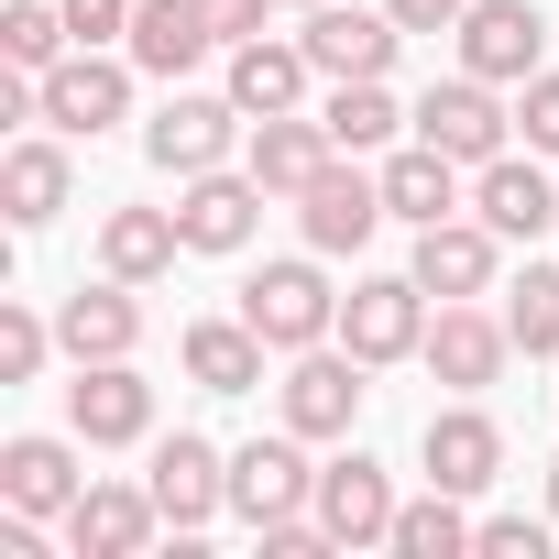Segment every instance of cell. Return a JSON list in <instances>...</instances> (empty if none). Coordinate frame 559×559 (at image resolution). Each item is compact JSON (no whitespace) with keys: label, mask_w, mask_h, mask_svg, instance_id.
I'll use <instances>...</instances> for the list:
<instances>
[{"label":"cell","mask_w":559,"mask_h":559,"mask_svg":"<svg viewBox=\"0 0 559 559\" xmlns=\"http://www.w3.org/2000/svg\"><path fill=\"white\" fill-rule=\"evenodd\" d=\"M384 219H395V209H384V165H362V154H330V165L297 187V230H308V252H362Z\"/></svg>","instance_id":"obj_1"},{"label":"cell","mask_w":559,"mask_h":559,"mask_svg":"<svg viewBox=\"0 0 559 559\" xmlns=\"http://www.w3.org/2000/svg\"><path fill=\"white\" fill-rule=\"evenodd\" d=\"M362 373H373V362H362L352 341H341V352H330V341H319V352H286V384H274V406H286L297 439H352V417H362V395H373Z\"/></svg>","instance_id":"obj_2"},{"label":"cell","mask_w":559,"mask_h":559,"mask_svg":"<svg viewBox=\"0 0 559 559\" xmlns=\"http://www.w3.org/2000/svg\"><path fill=\"white\" fill-rule=\"evenodd\" d=\"M319 504V472H308V439L297 428H274V439H241L230 450V515L263 537V526H286Z\"/></svg>","instance_id":"obj_3"},{"label":"cell","mask_w":559,"mask_h":559,"mask_svg":"<svg viewBox=\"0 0 559 559\" xmlns=\"http://www.w3.org/2000/svg\"><path fill=\"white\" fill-rule=\"evenodd\" d=\"M241 319H252L274 352H319V341L341 330V297H330V274L297 252V263H263L252 286H241Z\"/></svg>","instance_id":"obj_4"},{"label":"cell","mask_w":559,"mask_h":559,"mask_svg":"<svg viewBox=\"0 0 559 559\" xmlns=\"http://www.w3.org/2000/svg\"><path fill=\"white\" fill-rule=\"evenodd\" d=\"M341 341L384 373V362H417L428 352V286L417 274H362V286L341 297Z\"/></svg>","instance_id":"obj_5"},{"label":"cell","mask_w":559,"mask_h":559,"mask_svg":"<svg viewBox=\"0 0 559 559\" xmlns=\"http://www.w3.org/2000/svg\"><path fill=\"white\" fill-rule=\"evenodd\" d=\"M45 121L78 143H99L110 121H132V56H110V45H78V56H56L45 67Z\"/></svg>","instance_id":"obj_6"},{"label":"cell","mask_w":559,"mask_h":559,"mask_svg":"<svg viewBox=\"0 0 559 559\" xmlns=\"http://www.w3.org/2000/svg\"><path fill=\"white\" fill-rule=\"evenodd\" d=\"M417 143H439V154H461V165H493L504 143H515V110L493 99V78H439L428 99H417Z\"/></svg>","instance_id":"obj_7"},{"label":"cell","mask_w":559,"mask_h":559,"mask_svg":"<svg viewBox=\"0 0 559 559\" xmlns=\"http://www.w3.org/2000/svg\"><path fill=\"white\" fill-rule=\"evenodd\" d=\"M308 515L330 526V548H384L395 537V472L373 450H341V461H319V504Z\"/></svg>","instance_id":"obj_8"},{"label":"cell","mask_w":559,"mask_h":559,"mask_svg":"<svg viewBox=\"0 0 559 559\" xmlns=\"http://www.w3.org/2000/svg\"><path fill=\"white\" fill-rule=\"evenodd\" d=\"M406 274H417V286H428L439 308H450V297H493V274H504V230H493L483 209H461V219H428Z\"/></svg>","instance_id":"obj_9"},{"label":"cell","mask_w":559,"mask_h":559,"mask_svg":"<svg viewBox=\"0 0 559 559\" xmlns=\"http://www.w3.org/2000/svg\"><path fill=\"white\" fill-rule=\"evenodd\" d=\"M461 67L493 78V88H526L548 67V12L537 0H472L461 12Z\"/></svg>","instance_id":"obj_10"},{"label":"cell","mask_w":559,"mask_h":559,"mask_svg":"<svg viewBox=\"0 0 559 559\" xmlns=\"http://www.w3.org/2000/svg\"><path fill=\"white\" fill-rule=\"evenodd\" d=\"M297 45H308V67L341 88V78H384V67H395V45H406V23L384 12V0H373V12H362V0H319Z\"/></svg>","instance_id":"obj_11"},{"label":"cell","mask_w":559,"mask_h":559,"mask_svg":"<svg viewBox=\"0 0 559 559\" xmlns=\"http://www.w3.org/2000/svg\"><path fill=\"white\" fill-rule=\"evenodd\" d=\"M417 362H428V373H439L450 395H483V384H493V373L515 362V330H504V319H493L483 297H450V308L428 319V352H417Z\"/></svg>","instance_id":"obj_12"},{"label":"cell","mask_w":559,"mask_h":559,"mask_svg":"<svg viewBox=\"0 0 559 559\" xmlns=\"http://www.w3.org/2000/svg\"><path fill=\"white\" fill-rule=\"evenodd\" d=\"M230 132H241V99H230V88H219V99L176 88V99L143 121V154H154L165 176H209V165H230Z\"/></svg>","instance_id":"obj_13"},{"label":"cell","mask_w":559,"mask_h":559,"mask_svg":"<svg viewBox=\"0 0 559 559\" xmlns=\"http://www.w3.org/2000/svg\"><path fill=\"white\" fill-rule=\"evenodd\" d=\"M176 230H187V252H241L252 230H263V176L241 165H209V176H176Z\"/></svg>","instance_id":"obj_14"},{"label":"cell","mask_w":559,"mask_h":559,"mask_svg":"<svg viewBox=\"0 0 559 559\" xmlns=\"http://www.w3.org/2000/svg\"><path fill=\"white\" fill-rule=\"evenodd\" d=\"M67 428H78L88 450H132V439H154V384H143L132 362H78Z\"/></svg>","instance_id":"obj_15"},{"label":"cell","mask_w":559,"mask_h":559,"mask_svg":"<svg viewBox=\"0 0 559 559\" xmlns=\"http://www.w3.org/2000/svg\"><path fill=\"white\" fill-rule=\"evenodd\" d=\"M143 483H154L165 526H176V537H198V526L230 504V450H209L198 428H176V439H154V472H143Z\"/></svg>","instance_id":"obj_16"},{"label":"cell","mask_w":559,"mask_h":559,"mask_svg":"<svg viewBox=\"0 0 559 559\" xmlns=\"http://www.w3.org/2000/svg\"><path fill=\"white\" fill-rule=\"evenodd\" d=\"M154 526H165L154 483H88V493L67 504V548H78V559H143Z\"/></svg>","instance_id":"obj_17"},{"label":"cell","mask_w":559,"mask_h":559,"mask_svg":"<svg viewBox=\"0 0 559 559\" xmlns=\"http://www.w3.org/2000/svg\"><path fill=\"white\" fill-rule=\"evenodd\" d=\"M56 341H67V362H132L143 352V286H121V274L78 286L56 308Z\"/></svg>","instance_id":"obj_18"},{"label":"cell","mask_w":559,"mask_h":559,"mask_svg":"<svg viewBox=\"0 0 559 559\" xmlns=\"http://www.w3.org/2000/svg\"><path fill=\"white\" fill-rule=\"evenodd\" d=\"M417 461H428V483H439V493H483V483L504 472V428H493L472 395H461V406H428Z\"/></svg>","instance_id":"obj_19"},{"label":"cell","mask_w":559,"mask_h":559,"mask_svg":"<svg viewBox=\"0 0 559 559\" xmlns=\"http://www.w3.org/2000/svg\"><path fill=\"white\" fill-rule=\"evenodd\" d=\"M472 209L504 241H537V230H559V176L537 154H493V165H472Z\"/></svg>","instance_id":"obj_20"},{"label":"cell","mask_w":559,"mask_h":559,"mask_svg":"<svg viewBox=\"0 0 559 559\" xmlns=\"http://www.w3.org/2000/svg\"><path fill=\"white\" fill-rule=\"evenodd\" d=\"M308 45L286 34V45H274V34H252V45H230V99H241V121H274V110H308Z\"/></svg>","instance_id":"obj_21"},{"label":"cell","mask_w":559,"mask_h":559,"mask_svg":"<svg viewBox=\"0 0 559 559\" xmlns=\"http://www.w3.org/2000/svg\"><path fill=\"white\" fill-rule=\"evenodd\" d=\"M78 493H88V472H78L67 439H12L0 450V504L12 515H67Z\"/></svg>","instance_id":"obj_22"},{"label":"cell","mask_w":559,"mask_h":559,"mask_svg":"<svg viewBox=\"0 0 559 559\" xmlns=\"http://www.w3.org/2000/svg\"><path fill=\"white\" fill-rule=\"evenodd\" d=\"M209 45H219V23L198 12V0H143V12H132V45H121V56H132L143 78H165V88H176V78L209 56Z\"/></svg>","instance_id":"obj_23"},{"label":"cell","mask_w":559,"mask_h":559,"mask_svg":"<svg viewBox=\"0 0 559 559\" xmlns=\"http://www.w3.org/2000/svg\"><path fill=\"white\" fill-rule=\"evenodd\" d=\"M341 143H330V121H308V110H274V121H252V176H263V198H297L319 165H330Z\"/></svg>","instance_id":"obj_24"},{"label":"cell","mask_w":559,"mask_h":559,"mask_svg":"<svg viewBox=\"0 0 559 559\" xmlns=\"http://www.w3.org/2000/svg\"><path fill=\"white\" fill-rule=\"evenodd\" d=\"M67 198H78L67 143H12V154H0V219H12V230H45Z\"/></svg>","instance_id":"obj_25"},{"label":"cell","mask_w":559,"mask_h":559,"mask_svg":"<svg viewBox=\"0 0 559 559\" xmlns=\"http://www.w3.org/2000/svg\"><path fill=\"white\" fill-rule=\"evenodd\" d=\"M176 252H187L176 209H110V219H99V274H121V286H154V274H176Z\"/></svg>","instance_id":"obj_26"},{"label":"cell","mask_w":559,"mask_h":559,"mask_svg":"<svg viewBox=\"0 0 559 559\" xmlns=\"http://www.w3.org/2000/svg\"><path fill=\"white\" fill-rule=\"evenodd\" d=\"M384 209H395L406 230H428V219H461V154H439V143H406V154H384Z\"/></svg>","instance_id":"obj_27"},{"label":"cell","mask_w":559,"mask_h":559,"mask_svg":"<svg viewBox=\"0 0 559 559\" xmlns=\"http://www.w3.org/2000/svg\"><path fill=\"white\" fill-rule=\"evenodd\" d=\"M263 352H274V341H263L252 319H198V330H187V384H198V395H252V384H263Z\"/></svg>","instance_id":"obj_28"},{"label":"cell","mask_w":559,"mask_h":559,"mask_svg":"<svg viewBox=\"0 0 559 559\" xmlns=\"http://www.w3.org/2000/svg\"><path fill=\"white\" fill-rule=\"evenodd\" d=\"M319 121H330V143H341V154H384V143H395L417 110H395V88H384V78H341Z\"/></svg>","instance_id":"obj_29"},{"label":"cell","mask_w":559,"mask_h":559,"mask_svg":"<svg viewBox=\"0 0 559 559\" xmlns=\"http://www.w3.org/2000/svg\"><path fill=\"white\" fill-rule=\"evenodd\" d=\"M461 504H472V493H439V483H428L417 504H395V537H384V548H395V559H461V548L483 537Z\"/></svg>","instance_id":"obj_30"},{"label":"cell","mask_w":559,"mask_h":559,"mask_svg":"<svg viewBox=\"0 0 559 559\" xmlns=\"http://www.w3.org/2000/svg\"><path fill=\"white\" fill-rule=\"evenodd\" d=\"M504 330H515V352H526V362H548V352H559V263H526L515 286H504Z\"/></svg>","instance_id":"obj_31"},{"label":"cell","mask_w":559,"mask_h":559,"mask_svg":"<svg viewBox=\"0 0 559 559\" xmlns=\"http://www.w3.org/2000/svg\"><path fill=\"white\" fill-rule=\"evenodd\" d=\"M0 56L12 67H56V56H78V34H67V0H12V12H0Z\"/></svg>","instance_id":"obj_32"},{"label":"cell","mask_w":559,"mask_h":559,"mask_svg":"<svg viewBox=\"0 0 559 559\" xmlns=\"http://www.w3.org/2000/svg\"><path fill=\"white\" fill-rule=\"evenodd\" d=\"M56 352H67V341H56V319H34L23 297H0V384H34Z\"/></svg>","instance_id":"obj_33"},{"label":"cell","mask_w":559,"mask_h":559,"mask_svg":"<svg viewBox=\"0 0 559 559\" xmlns=\"http://www.w3.org/2000/svg\"><path fill=\"white\" fill-rule=\"evenodd\" d=\"M515 132H526V154H559V67H537L515 88Z\"/></svg>","instance_id":"obj_34"},{"label":"cell","mask_w":559,"mask_h":559,"mask_svg":"<svg viewBox=\"0 0 559 559\" xmlns=\"http://www.w3.org/2000/svg\"><path fill=\"white\" fill-rule=\"evenodd\" d=\"M132 12L143 0H67V34L78 45H132Z\"/></svg>","instance_id":"obj_35"},{"label":"cell","mask_w":559,"mask_h":559,"mask_svg":"<svg viewBox=\"0 0 559 559\" xmlns=\"http://www.w3.org/2000/svg\"><path fill=\"white\" fill-rule=\"evenodd\" d=\"M472 548H483V559H548V526H537V515H483Z\"/></svg>","instance_id":"obj_36"},{"label":"cell","mask_w":559,"mask_h":559,"mask_svg":"<svg viewBox=\"0 0 559 559\" xmlns=\"http://www.w3.org/2000/svg\"><path fill=\"white\" fill-rule=\"evenodd\" d=\"M384 12H395L406 34H461V12H472V0H384Z\"/></svg>","instance_id":"obj_37"},{"label":"cell","mask_w":559,"mask_h":559,"mask_svg":"<svg viewBox=\"0 0 559 559\" xmlns=\"http://www.w3.org/2000/svg\"><path fill=\"white\" fill-rule=\"evenodd\" d=\"M198 12L219 23V45H252V34H263V12H274V0H198Z\"/></svg>","instance_id":"obj_38"},{"label":"cell","mask_w":559,"mask_h":559,"mask_svg":"<svg viewBox=\"0 0 559 559\" xmlns=\"http://www.w3.org/2000/svg\"><path fill=\"white\" fill-rule=\"evenodd\" d=\"M548 526H559V461H548Z\"/></svg>","instance_id":"obj_39"},{"label":"cell","mask_w":559,"mask_h":559,"mask_svg":"<svg viewBox=\"0 0 559 559\" xmlns=\"http://www.w3.org/2000/svg\"><path fill=\"white\" fill-rule=\"evenodd\" d=\"M297 12H319V0H297Z\"/></svg>","instance_id":"obj_40"}]
</instances>
